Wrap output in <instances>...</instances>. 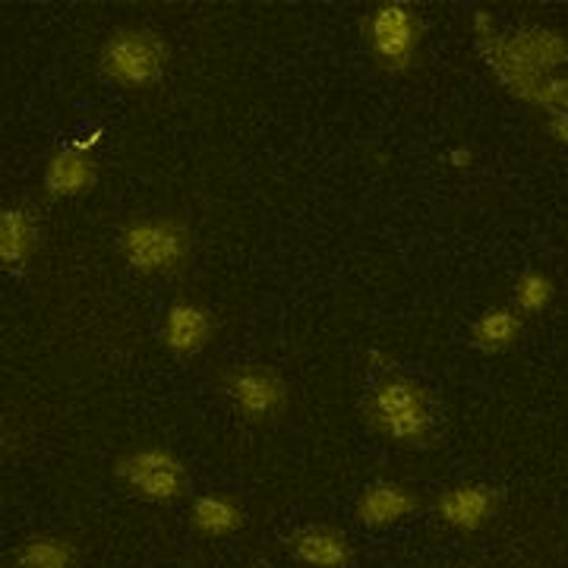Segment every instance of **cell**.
I'll use <instances>...</instances> for the list:
<instances>
[{
  "mask_svg": "<svg viewBox=\"0 0 568 568\" xmlns=\"http://www.w3.org/2000/svg\"><path fill=\"white\" fill-rule=\"evenodd\" d=\"M246 568H268V566H265V562H250Z\"/></svg>",
  "mask_w": 568,
  "mask_h": 568,
  "instance_id": "obj_21",
  "label": "cell"
},
{
  "mask_svg": "<svg viewBox=\"0 0 568 568\" xmlns=\"http://www.w3.org/2000/svg\"><path fill=\"white\" fill-rule=\"evenodd\" d=\"M448 164H452V168H458V171H465V168L474 164V152H470L467 145H458V149H452V152H448Z\"/></svg>",
  "mask_w": 568,
  "mask_h": 568,
  "instance_id": "obj_20",
  "label": "cell"
},
{
  "mask_svg": "<svg viewBox=\"0 0 568 568\" xmlns=\"http://www.w3.org/2000/svg\"><path fill=\"white\" fill-rule=\"evenodd\" d=\"M503 511V489L487 480H462L452 484L433 499V515L443 528L462 537L487 530Z\"/></svg>",
  "mask_w": 568,
  "mask_h": 568,
  "instance_id": "obj_8",
  "label": "cell"
},
{
  "mask_svg": "<svg viewBox=\"0 0 568 568\" xmlns=\"http://www.w3.org/2000/svg\"><path fill=\"white\" fill-rule=\"evenodd\" d=\"M537 104H544V108H566L568 111V80H549L544 89H540V95H537ZM549 130H552V136L559 142H568V118L559 123H549Z\"/></svg>",
  "mask_w": 568,
  "mask_h": 568,
  "instance_id": "obj_18",
  "label": "cell"
},
{
  "mask_svg": "<svg viewBox=\"0 0 568 568\" xmlns=\"http://www.w3.org/2000/svg\"><path fill=\"white\" fill-rule=\"evenodd\" d=\"M222 395L250 426L275 424L287 410L291 388L278 369L265 364H234L222 373Z\"/></svg>",
  "mask_w": 568,
  "mask_h": 568,
  "instance_id": "obj_7",
  "label": "cell"
},
{
  "mask_svg": "<svg viewBox=\"0 0 568 568\" xmlns=\"http://www.w3.org/2000/svg\"><path fill=\"white\" fill-rule=\"evenodd\" d=\"M41 227L29 205H7L0 212V263L7 272H22L39 253Z\"/></svg>",
  "mask_w": 568,
  "mask_h": 568,
  "instance_id": "obj_14",
  "label": "cell"
},
{
  "mask_svg": "<svg viewBox=\"0 0 568 568\" xmlns=\"http://www.w3.org/2000/svg\"><path fill=\"white\" fill-rule=\"evenodd\" d=\"M489 61V70L496 80L506 85L515 99L537 102L540 89L549 82V73L559 70L568 61V39L556 29L528 26L518 32L496 36L477 44Z\"/></svg>",
  "mask_w": 568,
  "mask_h": 568,
  "instance_id": "obj_2",
  "label": "cell"
},
{
  "mask_svg": "<svg viewBox=\"0 0 568 568\" xmlns=\"http://www.w3.org/2000/svg\"><path fill=\"white\" fill-rule=\"evenodd\" d=\"M10 568H80V549L63 534H32L10 552Z\"/></svg>",
  "mask_w": 568,
  "mask_h": 568,
  "instance_id": "obj_16",
  "label": "cell"
},
{
  "mask_svg": "<svg viewBox=\"0 0 568 568\" xmlns=\"http://www.w3.org/2000/svg\"><path fill=\"white\" fill-rule=\"evenodd\" d=\"M186 525L196 537H203L209 544L231 540L234 534H241L246 528V506L231 493L209 489V493H200V496L190 499Z\"/></svg>",
  "mask_w": 568,
  "mask_h": 568,
  "instance_id": "obj_12",
  "label": "cell"
},
{
  "mask_svg": "<svg viewBox=\"0 0 568 568\" xmlns=\"http://www.w3.org/2000/svg\"><path fill=\"white\" fill-rule=\"evenodd\" d=\"M525 335V316L511 304L487 306L474 323H470V345L480 354H508Z\"/></svg>",
  "mask_w": 568,
  "mask_h": 568,
  "instance_id": "obj_15",
  "label": "cell"
},
{
  "mask_svg": "<svg viewBox=\"0 0 568 568\" xmlns=\"http://www.w3.org/2000/svg\"><path fill=\"white\" fill-rule=\"evenodd\" d=\"M426 26L420 10L407 0H379L361 20V41L376 70L402 77L420 67Z\"/></svg>",
  "mask_w": 568,
  "mask_h": 568,
  "instance_id": "obj_4",
  "label": "cell"
},
{
  "mask_svg": "<svg viewBox=\"0 0 568 568\" xmlns=\"http://www.w3.org/2000/svg\"><path fill=\"white\" fill-rule=\"evenodd\" d=\"M366 364L373 366L376 373H388V369H395V357L386 354V351H369L366 354Z\"/></svg>",
  "mask_w": 568,
  "mask_h": 568,
  "instance_id": "obj_19",
  "label": "cell"
},
{
  "mask_svg": "<svg viewBox=\"0 0 568 568\" xmlns=\"http://www.w3.org/2000/svg\"><path fill=\"white\" fill-rule=\"evenodd\" d=\"M552 301H556V282L549 278L544 268H534L530 265L525 272H518V278L511 282V306L521 316L547 313Z\"/></svg>",
  "mask_w": 568,
  "mask_h": 568,
  "instance_id": "obj_17",
  "label": "cell"
},
{
  "mask_svg": "<svg viewBox=\"0 0 568 568\" xmlns=\"http://www.w3.org/2000/svg\"><path fill=\"white\" fill-rule=\"evenodd\" d=\"M215 332H219L215 313L200 301L181 297V301H171L164 310L159 342L174 357H196L212 345Z\"/></svg>",
  "mask_w": 568,
  "mask_h": 568,
  "instance_id": "obj_11",
  "label": "cell"
},
{
  "mask_svg": "<svg viewBox=\"0 0 568 568\" xmlns=\"http://www.w3.org/2000/svg\"><path fill=\"white\" fill-rule=\"evenodd\" d=\"M123 263L140 278H174L193 260V227L181 215H133L118 234Z\"/></svg>",
  "mask_w": 568,
  "mask_h": 568,
  "instance_id": "obj_3",
  "label": "cell"
},
{
  "mask_svg": "<svg viewBox=\"0 0 568 568\" xmlns=\"http://www.w3.org/2000/svg\"><path fill=\"white\" fill-rule=\"evenodd\" d=\"M99 183V164L92 155H85L80 149H73L70 142L54 149L51 159L44 164V178H41V186H44V196L48 200H77V196H85L92 193Z\"/></svg>",
  "mask_w": 568,
  "mask_h": 568,
  "instance_id": "obj_13",
  "label": "cell"
},
{
  "mask_svg": "<svg viewBox=\"0 0 568 568\" xmlns=\"http://www.w3.org/2000/svg\"><path fill=\"white\" fill-rule=\"evenodd\" d=\"M424 508V499L414 487H407L402 480H373L361 489L357 503H354V518L366 530H392L405 525L407 518H414Z\"/></svg>",
  "mask_w": 568,
  "mask_h": 568,
  "instance_id": "obj_10",
  "label": "cell"
},
{
  "mask_svg": "<svg viewBox=\"0 0 568 568\" xmlns=\"http://www.w3.org/2000/svg\"><path fill=\"white\" fill-rule=\"evenodd\" d=\"M284 552L301 568H354L357 549L345 528L332 521H310L284 537Z\"/></svg>",
  "mask_w": 568,
  "mask_h": 568,
  "instance_id": "obj_9",
  "label": "cell"
},
{
  "mask_svg": "<svg viewBox=\"0 0 568 568\" xmlns=\"http://www.w3.org/2000/svg\"><path fill=\"white\" fill-rule=\"evenodd\" d=\"M171 44L155 29L118 26L99 48V73L123 92H149L168 77Z\"/></svg>",
  "mask_w": 568,
  "mask_h": 568,
  "instance_id": "obj_5",
  "label": "cell"
},
{
  "mask_svg": "<svg viewBox=\"0 0 568 568\" xmlns=\"http://www.w3.org/2000/svg\"><path fill=\"white\" fill-rule=\"evenodd\" d=\"M121 487L149 506L183 503L193 489V474L174 448L159 443H142L123 452L114 465Z\"/></svg>",
  "mask_w": 568,
  "mask_h": 568,
  "instance_id": "obj_6",
  "label": "cell"
},
{
  "mask_svg": "<svg viewBox=\"0 0 568 568\" xmlns=\"http://www.w3.org/2000/svg\"><path fill=\"white\" fill-rule=\"evenodd\" d=\"M364 420L383 443L405 452L433 448L446 429L436 392L398 369L373 376L364 395Z\"/></svg>",
  "mask_w": 568,
  "mask_h": 568,
  "instance_id": "obj_1",
  "label": "cell"
}]
</instances>
